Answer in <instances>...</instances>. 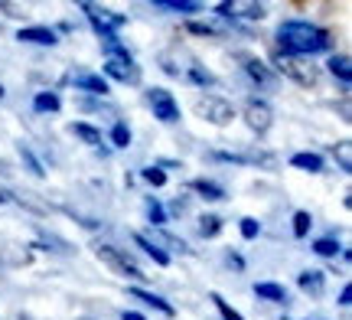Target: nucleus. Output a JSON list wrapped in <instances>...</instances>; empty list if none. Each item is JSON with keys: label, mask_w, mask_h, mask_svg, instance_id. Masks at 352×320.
Masks as SVG:
<instances>
[{"label": "nucleus", "mask_w": 352, "mask_h": 320, "mask_svg": "<svg viewBox=\"0 0 352 320\" xmlns=\"http://www.w3.org/2000/svg\"><path fill=\"white\" fill-rule=\"evenodd\" d=\"M277 52L280 56H297V59H314L323 52H333V33L327 26L310 23V20H284L277 26Z\"/></svg>", "instance_id": "nucleus-1"}, {"label": "nucleus", "mask_w": 352, "mask_h": 320, "mask_svg": "<svg viewBox=\"0 0 352 320\" xmlns=\"http://www.w3.org/2000/svg\"><path fill=\"white\" fill-rule=\"evenodd\" d=\"M95 258H98L104 268H111L118 278H124V281H144V278H147V275L140 271L138 262L127 255L124 248H118V245H111V242L95 245Z\"/></svg>", "instance_id": "nucleus-2"}, {"label": "nucleus", "mask_w": 352, "mask_h": 320, "mask_svg": "<svg viewBox=\"0 0 352 320\" xmlns=\"http://www.w3.org/2000/svg\"><path fill=\"white\" fill-rule=\"evenodd\" d=\"M274 69L290 82H297L300 89H316L323 78V69L314 65V59H297V56H280V52L274 56Z\"/></svg>", "instance_id": "nucleus-3"}, {"label": "nucleus", "mask_w": 352, "mask_h": 320, "mask_svg": "<svg viewBox=\"0 0 352 320\" xmlns=\"http://www.w3.org/2000/svg\"><path fill=\"white\" fill-rule=\"evenodd\" d=\"M78 10H85L88 23H91V30L101 36V43H104V39H114V36H118V30H121V26H127L124 13H114V10H104V7H95V3H88V0H82V3H78Z\"/></svg>", "instance_id": "nucleus-4"}, {"label": "nucleus", "mask_w": 352, "mask_h": 320, "mask_svg": "<svg viewBox=\"0 0 352 320\" xmlns=\"http://www.w3.org/2000/svg\"><path fill=\"white\" fill-rule=\"evenodd\" d=\"M196 115L202 121H209L215 128H228L235 121V105L222 98V95H199L196 98Z\"/></svg>", "instance_id": "nucleus-5"}, {"label": "nucleus", "mask_w": 352, "mask_h": 320, "mask_svg": "<svg viewBox=\"0 0 352 320\" xmlns=\"http://www.w3.org/2000/svg\"><path fill=\"white\" fill-rule=\"evenodd\" d=\"M144 98H147V108L153 111L157 121H164V125H176L183 111H179V102L173 98V92L170 89H160V85H153V89L144 92Z\"/></svg>", "instance_id": "nucleus-6"}, {"label": "nucleus", "mask_w": 352, "mask_h": 320, "mask_svg": "<svg viewBox=\"0 0 352 320\" xmlns=\"http://www.w3.org/2000/svg\"><path fill=\"white\" fill-rule=\"evenodd\" d=\"M241 118H245V125H248L254 134H267L271 125H274V108H271V102L252 95V98L245 102V108H241Z\"/></svg>", "instance_id": "nucleus-7"}, {"label": "nucleus", "mask_w": 352, "mask_h": 320, "mask_svg": "<svg viewBox=\"0 0 352 320\" xmlns=\"http://www.w3.org/2000/svg\"><path fill=\"white\" fill-rule=\"evenodd\" d=\"M108 85L111 82H121V85H140V78H144V72H140V65L134 63V59H104V65H101L98 72Z\"/></svg>", "instance_id": "nucleus-8"}, {"label": "nucleus", "mask_w": 352, "mask_h": 320, "mask_svg": "<svg viewBox=\"0 0 352 320\" xmlns=\"http://www.w3.org/2000/svg\"><path fill=\"white\" fill-rule=\"evenodd\" d=\"M239 63H241V72L252 78L258 89H264V92H274L277 89V72L264 63V59H258V56H252V52H241Z\"/></svg>", "instance_id": "nucleus-9"}, {"label": "nucleus", "mask_w": 352, "mask_h": 320, "mask_svg": "<svg viewBox=\"0 0 352 320\" xmlns=\"http://www.w3.org/2000/svg\"><path fill=\"white\" fill-rule=\"evenodd\" d=\"M69 134H72V138H78V141L85 144V147L98 151L101 157L111 154V147H104V134H101V128L88 125V121H72V125H69Z\"/></svg>", "instance_id": "nucleus-10"}, {"label": "nucleus", "mask_w": 352, "mask_h": 320, "mask_svg": "<svg viewBox=\"0 0 352 320\" xmlns=\"http://www.w3.org/2000/svg\"><path fill=\"white\" fill-rule=\"evenodd\" d=\"M30 258L33 255L26 252L23 242L0 235V265H7V268H23V265H30Z\"/></svg>", "instance_id": "nucleus-11"}, {"label": "nucleus", "mask_w": 352, "mask_h": 320, "mask_svg": "<svg viewBox=\"0 0 352 320\" xmlns=\"http://www.w3.org/2000/svg\"><path fill=\"white\" fill-rule=\"evenodd\" d=\"M16 39L20 43H30V46H59V33L52 26H20L16 30Z\"/></svg>", "instance_id": "nucleus-12"}, {"label": "nucleus", "mask_w": 352, "mask_h": 320, "mask_svg": "<svg viewBox=\"0 0 352 320\" xmlns=\"http://www.w3.org/2000/svg\"><path fill=\"white\" fill-rule=\"evenodd\" d=\"M72 85L76 92H85V95H95V98H104V95H111V85L98 76V72H76L72 76Z\"/></svg>", "instance_id": "nucleus-13"}, {"label": "nucleus", "mask_w": 352, "mask_h": 320, "mask_svg": "<svg viewBox=\"0 0 352 320\" xmlns=\"http://www.w3.org/2000/svg\"><path fill=\"white\" fill-rule=\"evenodd\" d=\"M186 190L196 193V196L206 200V203H222V200H226V186H222V183H215V180H206V177L189 180Z\"/></svg>", "instance_id": "nucleus-14"}, {"label": "nucleus", "mask_w": 352, "mask_h": 320, "mask_svg": "<svg viewBox=\"0 0 352 320\" xmlns=\"http://www.w3.org/2000/svg\"><path fill=\"white\" fill-rule=\"evenodd\" d=\"M329 76L340 82V89L342 92H349L352 85V59L346 56V52H329Z\"/></svg>", "instance_id": "nucleus-15"}, {"label": "nucleus", "mask_w": 352, "mask_h": 320, "mask_svg": "<svg viewBox=\"0 0 352 320\" xmlns=\"http://www.w3.org/2000/svg\"><path fill=\"white\" fill-rule=\"evenodd\" d=\"M297 288L310 297H323V291H327V271H320V268L300 271L297 275Z\"/></svg>", "instance_id": "nucleus-16"}, {"label": "nucleus", "mask_w": 352, "mask_h": 320, "mask_svg": "<svg viewBox=\"0 0 352 320\" xmlns=\"http://www.w3.org/2000/svg\"><path fill=\"white\" fill-rule=\"evenodd\" d=\"M252 291H254L258 301H267V304H290L287 288H284V284H277V281H254Z\"/></svg>", "instance_id": "nucleus-17"}, {"label": "nucleus", "mask_w": 352, "mask_h": 320, "mask_svg": "<svg viewBox=\"0 0 352 320\" xmlns=\"http://www.w3.org/2000/svg\"><path fill=\"white\" fill-rule=\"evenodd\" d=\"M134 242H138V248H144V255L151 258L153 265H160V268H166V265L173 262V255H170L166 248H160V245L153 242L151 235H144V232H134Z\"/></svg>", "instance_id": "nucleus-18"}, {"label": "nucleus", "mask_w": 352, "mask_h": 320, "mask_svg": "<svg viewBox=\"0 0 352 320\" xmlns=\"http://www.w3.org/2000/svg\"><path fill=\"white\" fill-rule=\"evenodd\" d=\"M127 295L134 297V301H144V304H147V308L160 310V314H164V317H173V314H176V310H173V304H170V301H166V297L153 295V291H147V288H140V284H134V288H131V291H127Z\"/></svg>", "instance_id": "nucleus-19"}, {"label": "nucleus", "mask_w": 352, "mask_h": 320, "mask_svg": "<svg viewBox=\"0 0 352 320\" xmlns=\"http://www.w3.org/2000/svg\"><path fill=\"white\" fill-rule=\"evenodd\" d=\"M290 167L303 170V173H323L327 170V157L316 154V151H297V154L290 157Z\"/></svg>", "instance_id": "nucleus-20"}, {"label": "nucleus", "mask_w": 352, "mask_h": 320, "mask_svg": "<svg viewBox=\"0 0 352 320\" xmlns=\"http://www.w3.org/2000/svg\"><path fill=\"white\" fill-rule=\"evenodd\" d=\"M157 10H166V13H176V17H192V13H202V3L196 0H153Z\"/></svg>", "instance_id": "nucleus-21"}, {"label": "nucleus", "mask_w": 352, "mask_h": 320, "mask_svg": "<svg viewBox=\"0 0 352 320\" xmlns=\"http://www.w3.org/2000/svg\"><path fill=\"white\" fill-rule=\"evenodd\" d=\"M59 108H63L59 92L46 89V92H36V95H33V111H36V115H56Z\"/></svg>", "instance_id": "nucleus-22"}, {"label": "nucleus", "mask_w": 352, "mask_h": 320, "mask_svg": "<svg viewBox=\"0 0 352 320\" xmlns=\"http://www.w3.org/2000/svg\"><path fill=\"white\" fill-rule=\"evenodd\" d=\"M144 209H147V222H151L153 229H164L166 222H170V216H166V206L157 200V196H147L144 200Z\"/></svg>", "instance_id": "nucleus-23"}, {"label": "nucleus", "mask_w": 352, "mask_h": 320, "mask_svg": "<svg viewBox=\"0 0 352 320\" xmlns=\"http://www.w3.org/2000/svg\"><path fill=\"white\" fill-rule=\"evenodd\" d=\"M108 141H111V147H118V151L131 147V141H134V134H131V125L118 118V121L111 125V131H108Z\"/></svg>", "instance_id": "nucleus-24"}, {"label": "nucleus", "mask_w": 352, "mask_h": 320, "mask_svg": "<svg viewBox=\"0 0 352 320\" xmlns=\"http://www.w3.org/2000/svg\"><path fill=\"white\" fill-rule=\"evenodd\" d=\"M16 154H20L23 167H26V170H30V173H33L36 180L46 177V167H43V160H39L36 154H33V147H30V144H20V147H16Z\"/></svg>", "instance_id": "nucleus-25"}, {"label": "nucleus", "mask_w": 352, "mask_h": 320, "mask_svg": "<svg viewBox=\"0 0 352 320\" xmlns=\"http://www.w3.org/2000/svg\"><path fill=\"white\" fill-rule=\"evenodd\" d=\"M222 229H226L222 216H215V213H202V216H199V235H202V239H219V235H222Z\"/></svg>", "instance_id": "nucleus-26"}, {"label": "nucleus", "mask_w": 352, "mask_h": 320, "mask_svg": "<svg viewBox=\"0 0 352 320\" xmlns=\"http://www.w3.org/2000/svg\"><path fill=\"white\" fill-rule=\"evenodd\" d=\"M186 78L192 82V85H199V89H212L215 82H219V78H215L212 72H209L206 65H199V63L189 65V69H186Z\"/></svg>", "instance_id": "nucleus-27"}, {"label": "nucleus", "mask_w": 352, "mask_h": 320, "mask_svg": "<svg viewBox=\"0 0 352 320\" xmlns=\"http://www.w3.org/2000/svg\"><path fill=\"white\" fill-rule=\"evenodd\" d=\"M310 248H314L320 258H336V255L342 252V245H340V239H336V235H323V239H314V245H310Z\"/></svg>", "instance_id": "nucleus-28"}, {"label": "nucleus", "mask_w": 352, "mask_h": 320, "mask_svg": "<svg viewBox=\"0 0 352 320\" xmlns=\"http://www.w3.org/2000/svg\"><path fill=\"white\" fill-rule=\"evenodd\" d=\"M101 52H104V59H124V63H127V59H134V56H131V50H127L118 36L104 39V43H101Z\"/></svg>", "instance_id": "nucleus-29"}, {"label": "nucleus", "mask_w": 352, "mask_h": 320, "mask_svg": "<svg viewBox=\"0 0 352 320\" xmlns=\"http://www.w3.org/2000/svg\"><path fill=\"white\" fill-rule=\"evenodd\" d=\"M153 242L160 245V248H164V245H170V248H173V252H179V255H192V248H189L183 239H176V235H166V232H160V229H153Z\"/></svg>", "instance_id": "nucleus-30"}, {"label": "nucleus", "mask_w": 352, "mask_h": 320, "mask_svg": "<svg viewBox=\"0 0 352 320\" xmlns=\"http://www.w3.org/2000/svg\"><path fill=\"white\" fill-rule=\"evenodd\" d=\"M333 160L340 164L342 173H352V144H349V141L333 144Z\"/></svg>", "instance_id": "nucleus-31"}, {"label": "nucleus", "mask_w": 352, "mask_h": 320, "mask_svg": "<svg viewBox=\"0 0 352 320\" xmlns=\"http://www.w3.org/2000/svg\"><path fill=\"white\" fill-rule=\"evenodd\" d=\"M310 226H314V216L307 209H297L294 213V239H307L310 235Z\"/></svg>", "instance_id": "nucleus-32"}, {"label": "nucleus", "mask_w": 352, "mask_h": 320, "mask_svg": "<svg viewBox=\"0 0 352 320\" xmlns=\"http://www.w3.org/2000/svg\"><path fill=\"white\" fill-rule=\"evenodd\" d=\"M140 180H144V183H151L153 190H160V186H166V170H160L157 164L144 167V170H140Z\"/></svg>", "instance_id": "nucleus-33"}, {"label": "nucleus", "mask_w": 352, "mask_h": 320, "mask_svg": "<svg viewBox=\"0 0 352 320\" xmlns=\"http://www.w3.org/2000/svg\"><path fill=\"white\" fill-rule=\"evenodd\" d=\"M239 232H241L245 242H254V239L261 235V222H258L254 216H245V219H239Z\"/></svg>", "instance_id": "nucleus-34"}, {"label": "nucleus", "mask_w": 352, "mask_h": 320, "mask_svg": "<svg viewBox=\"0 0 352 320\" xmlns=\"http://www.w3.org/2000/svg\"><path fill=\"white\" fill-rule=\"evenodd\" d=\"M209 301H212V304H215V310L222 314V320H245V317H241L239 310L232 308V304H228V301H226V297H222V295H215V291H212V295H209Z\"/></svg>", "instance_id": "nucleus-35"}, {"label": "nucleus", "mask_w": 352, "mask_h": 320, "mask_svg": "<svg viewBox=\"0 0 352 320\" xmlns=\"http://www.w3.org/2000/svg\"><path fill=\"white\" fill-rule=\"evenodd\" d=\"M186 30L192 36H222V30L212 23H206V20H186Z\"/></svg>", "instance_id": "nucleus-36"}, {"label": "nucleus", "mask_w": 352, "mask_h": 320, "mask_svg": "<svg viewBox=\"0 0 352 320\" xmlns=\"http://www.w3.org/2000/svg\"><path fill=\"white\" fill-rule=\"evenodd\" d=\"M245 20H264L267 17V7L264 3H245V13H239Z\"/></svg>", "instance_id": "nucleus-37"}, {"label": "nucleus", "mask_w": 352, "mask_h": 320, "mask_svg": "<svg viewBox=\"0 0 352 320\" xmlns=\"http://www.w3.org/2000/svg\"><path fill=\"white\" fill-rule=\"evenodd\" d=\"M183 213H189V196H176L166 209V216H183Z\"/></svg>", "instance_id": "nucleus-38"}, {"label": "nucleus", "mask_w": 352, "mask_h": 320, "mask_svg": "<svg viewBox=\"0 0 352 320\" xmlns=\"http://www.w3.org/2000/svg\"><path fill=\"white\" fill-rule=\"evenodd\" d=\"M0 10H3V17H10V20H23V17H26L23 7H16V3H7V0H0Z\"/></svg>", "instance_id": "nucleus-39"}, {"label": "nucleus", "mask_w": 352, "mask_h": 320, "mask_svg": "<svg viewBox=\"0 0 352 320\" xmlns=\"http://www.w3.org/2000/svg\"><path fill=\"white\" fill-rule=\"evenodd\" d=\"M215 17H222V20H235V17H239V7H235V3H219V7H215Z\"/></svg>", "instance_id": "nucleus-40"}, {"label": "nucleus", "mask_w": 352, "mask_h": 320, "mask_svg": "<svg viewBox=\"0 0 352 320\" xmlns=\"http://www.w3.org/2000/svg\"><path fill=\"white\" fill-rule=\"evenodd\" d=\"M226 262H228V265H232V268H235V271H245V258H241L239 252H235V248H228Z\"/></svg>", "instance_id": "nucleus-41"}, {"label": "nucleus", "mask_w": 352, "mask_h": 320, "mask_svg": "<svg viewBox=\"0 0 352 320\" xmlns=\"http://www.w3.org/2000/svg\"><path fill=\"white\" fill-rule=\"evenodd\" d=\"M336 304H340V308H349L352 304V288L349 284H342L340 288V301H336Z\"/></svg>", "instance_id": "nucleus-42"}, {"label": "nucleus", "mask_w": 352, "mask_h": 320, "mask_svg": "<svg viewBox=\"0 0 352 320\" xmlns=\"http://www.w3.org/2000/svg\"><path fill=\"white\" fill-rule=\"evenodd\" d=\"M121 320H147L140 310H121Z\"/></svg>", "instance_id": "nucleus-43"}, {"label": "nucleus", "mask_w": 352, "mask_h": 320, "mask_svg": "<svg viewBox=\"0 0 352 320\" xmlns=\"http://www.w3.org/2000/svg\"><path fill=\"white\" fill-rule=\"evenodd\" d=\"M3 203H10V193H3V190H0V206H3Z\"/></svg>", "instance_id": "nucleus-44"}, {"label": "nucleus", "mask_w": 352, "mask_h": 320, "mask_svg": "<svg viewBox=\"0 0 352 320\" xmlns=\"http://www.w3.org/2000/svg\"><path fill=\"white\" fill-rule=\"evenodd\" d=\"M16 320H30V317H26V314H20V317H16Z\"/></svg>", "instance_id": "nucleus-45"}, {"label": "nucleus", "mask_w": 352, "mask_h": 320, "mask_svg": "<svg viewBox=\"0 0 352 320\" xmlns=\"http://www.w3.org/2000/svg\"><path fill=\"white\" fill-rule=\"evenodd\" d=\"M3 95H7V92H3V85H0V98H3Z\"/></svg>", "instance_id": "nucleus-46"}, {"label": "nucleus", "mask_w": 352, "mask_h": 320, "mask_svg": "<svg viewBox=\"0 0 352 320\" xmlns=\"http://www.w3.org/2000/svg\"><path fill=\"white\" fill-rule=\"evenodd\" d=\"M78 320H88V317H78Z\"/></svg>", "instance_id": "nucleus-47"}, {"label": "nucleus", "mask_w": 352, "mask_h": 320, "mask_svg": "<svg viewBox=\"0 0 352 320\" xmlns=\"http://www.w3.org/2000/svg\"><path fill=\"white\" fill-rule=\"evenodd\" d=\"M284 320H290V317H284Z\"/></svg>", "instance_id": "nucleus-48"}, {"label": "nucleus", "mask_w": 352, "mask_h": 320, "mask_svg": "<svg viewBox=\"0 0 352 320\" xmlns=\"http://www.w3.org/2000/svg\"><path fill=\"white\" fill-rule=\"evenodd\" d=\"M307 320H310V317H307Z\"/></svg>", "instance_id": "nucleus-49"}]
</instances>
